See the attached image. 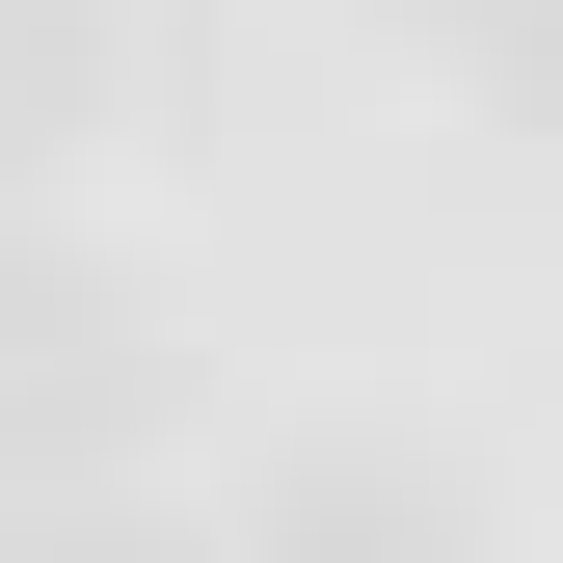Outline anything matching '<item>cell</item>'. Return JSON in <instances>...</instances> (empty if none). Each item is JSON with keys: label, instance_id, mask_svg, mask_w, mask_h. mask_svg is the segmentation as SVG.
Listing matches in <instances>:
<instances>
[{"label": "cell", "instance_id": "cell-4", "mask_svg": "<svg viewBox=\"0 0 563 563\" xmlns=\"http://www.w3.org/2000/svg\"><path fill=\"white\" fill-rule=\"evenodd\" d=\"M0 563H216V537H162V510H108V483H27V510H0Z\"/></svg>", "mask_w": 563, "mask_h": 563}, {"label": "cell", "instance_id": "cell-3", "mask_svg": "<svg viewBox=\"0 0 563 563\" xmlns=\"http://www.w3.org/2000/svg\"><path fill=\"white\" fill-rule=\"evenodd\" d=\"M81 81H108V0H0V188L81 134Z\"/></svg>", "mask_w": 563, "mask_h": 563}, {"label": "cell", "instance_id": "cell-2", "mask_svg": "<svg viewBox=\"0 0 563 563\" xmlns=\"http://www.w3.org/2000/svg\"><path fill=\"white\" fill-rule=\"evenodd\" d=\"M242 563H456V483L349 430V456H296V483H268V537H242Z\"/></svg>", "mask_w": 563, "mask_h": 563}, {"label": "cell", "instance_id": "cell-1", "mask_svg": "<svg viewBox=\"0 0 563 563\" xmlns=\"http://www.w3.org/2000/svg\"><path fill=\"white\" fill-rule=\"evenodd\" d=\"M134 430H162V322H134L108 268L0 242V510H27V483H108Z\"/></svg>", "mask_w": 563, "mask_h": 563}, {"label": "cell", "instance_id": "cell-5", "mask_svg": "<svg viewBox=\"0 0 563 563\" xmlns=\"http://www.w3.org/2000/svg\"><path fill=\"white\" fill-rule=\"evenodd\" d=\"M456 54H483V81H510L537 134H563V0H456Z\"/></svg>", "mask_w": 563, "mask_h": 563}]
</instances>
